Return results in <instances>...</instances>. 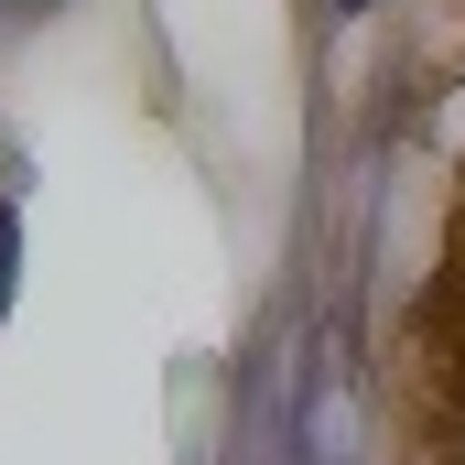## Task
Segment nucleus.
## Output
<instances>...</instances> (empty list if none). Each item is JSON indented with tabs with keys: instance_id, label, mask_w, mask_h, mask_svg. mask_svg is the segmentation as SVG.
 Masks as SVG:
<instances>
[{
	"instance_id": "obj_1",
	"label": "nucleus",
	"mask_w": 465,
	"mask_h": 465,
	"mask_svg": "<svg viewBox=\"0 0 465 465\" xmlns=\"http://www.w3.org/2000/svg\"><path fill=\"white\" fill-rule=\"evenodd\" d=\"M11 303H22V206L0 195V325H11Z\"/></svg>"
},
{
	"instance_id": "obj_2",
	"label": "nucleus",
	"mask_w": 465,
	"mask_h": 465,
	"mask_svg": "<svg viewBox=\"0 0 465 465\" xmlns=\"http://www.w3.org/2000/svg\"><path fill=\"white\" fill-rule=\"evenodd\" d=\"M33 11H54V0H0V22H33Z\"/></svg>"
},
{
	"instance_id": "obj_3",
	"label": "nucleus",
	"mask_w": 465,
	"mask_h": 465,
	"mask_svg": "<svg viewBox=\"0 0 465 465\" xmlns=\"http://www.w3.org/2000/svg\"><path fill=\"white\" fill-rule=\"evenodd\" d=\"M336 11H368V0H336Z\"/></svg>"
}]
</instances>
